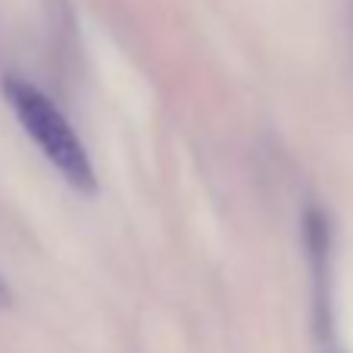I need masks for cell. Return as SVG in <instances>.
Wrapping results in <instances>:
<instances>
[{"mask_svg":"<svg viewBox=\"0 0 353 353\" xmlns=\"http://www.w3.org/2000/svg\"><path fill=\"white\" fill-rule=\"evenodd\" d=\"M0 94L19 119L22 132L38 144L44 160L63 175V181L79 194H97V175H94L91 157L54 100L38 85L19 79V75H3Z\"/></svg>","mask_w":353,"mask_h":353,"instance_id":"obj_1","label":"cell"},{"mask_svg":"<svg viewBox=\"0 0 353 353\" xmlns=\"http://www.w3.org/2000/svg\"><path fill=\"white\" fill-rule=\"evenodd\" d=\"M303 244H307L310 279H313V334L316 353H344L334 325V294H332V222L319 207H310L303 216Z\"/></svg>","mask_w":353,"mask_h":353,"instance_id":"obj_2","label":"cell"},{"mask_svg":"<svg viewBox=\"0 0 353 353\" xmlns=\"http://www.w3.org/2000/svg\"><path fill=\"white\" fill-rule=\"evenodd\" d=\"M7 307H13V288H10L7 279L0 275V310H7Z\"/></svg>","mask_w":353,"mask_h":353,"instance_id":"obj_3","label":"cell"}]
</instances>
